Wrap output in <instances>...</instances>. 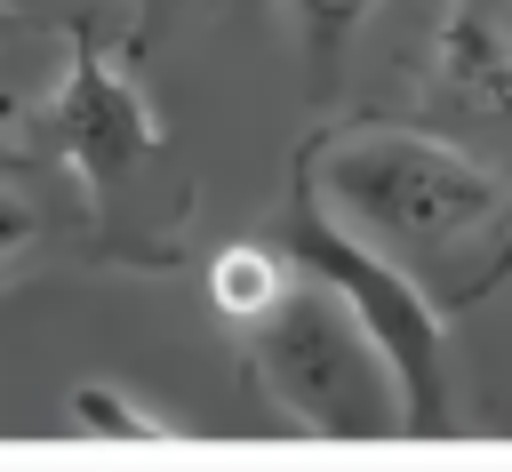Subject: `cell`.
<instances>
[{"instance_id": "1", "label": "cell", "mask_w": 512, "mask_h": 472, "mask_svg": "<svg viewBox=\"0 0 512 472\" xmlns=\"http://www.w3.org/2000/svg\"><path fill=\"white\" fill-rule=\"evenodd\" d=\"M312 192L344 232L392 256L448 320L512 280V168L464 152L456 136L360 104L296 144Z\"/></svg>"}, {"instance_id": "2", "label": "cell", "mask_w": 512, "mask_h": 472, "mask_svg": "<svg viewBox=\"0 0 512 472\" xmlns=\"http://www.w3.org/2000/svg\"><path fill=\"white\" fill-rule=\"evenodd\" d=\"M24 144H40L80 208L96 216V256L104 264H136V272H168L184 256V200L160 184L168 176V120L152 112L144 80L128 72V56L80 16L64 24V72L40 96V112H24Z\"/></svg>"}, {"instance_id": "5", "label": "cell", "mask_w": 512, "mask_h": 472, "mask_svg": "<svg viewBox=\"0 0 512 472\" xmlns=\"http://www.w3.org/2000/svg\"><path fill=\"white\" fill-rule=\"evenodd\" d=\"M512 168V0H440L408 104H384Z\"/></svg>"}, {"instance_id": "3", "label": "cell", "mask_w": 512, "mask_h": 472, "mask_svg": "<svg viewBox=\"0 0 512 472\" xmlns=\"http://www.w3.org/2000/svg\"><path fill=\"white\" fill-rule=\"evenodd\" d=\"M240 376L256 384V400L320 440H368L400 424V384L376 352V336L352 320V304L296 272L288 296L256 320H240Z\"/></svg>"}, {"instance_id": "8", "label": "cell", "mask_w": 512, "mask_h": 472, "mask_svg": "<svg viewBox=\"0 0 512 472\" xmlns=\"http://www.w3.org/2000/svg\"><path fill=\"white\" fill-rule=\"evenodd\" d=\"M288 280H296V256H288L280 240H224L216 264H208V304L240 328V320L272 312V304L288 296Z\"/></svg>"}, {"instance_id": "11", "label": "cell", "mask_w": 512, "mask_h": 472, "mask_svg": "<svg viewBox=\"0 0 512 472\" xmlns=\"http://www.w3.org/2000/svg\"><path fill=\"white\" fill-rule=\"evenodd\" d=\"M8 24H16V16H8V8H0V32H8Z\"/></svg>"}, {"instance_id": "10", "label": "cell", "mask_w": 512, "mask_h": 472, "mask_svg": "<svg viewBox=\"0 0 512 472\" xmlns=\"http://www.w3.org/2000/svg\"><path fill=\"white\" fill-rule=\"evenodd\" d=\"M0 8H8V16H24V8H40V0H0Z\"/></svg>"}, {"instance_id": "9", "label": "cell", "mask_w": 512, "mask_h": 472, "mask_svg": "<svg viewBox=\"0 0 512 472\" xmlns=\"http://www.w3.org/2000/svg\"><path fill=\"white\" fill-rule=\"evenodd\" d=\"M64 416H72L80 432H128V440H168V432H184L168 408H144V400L112 392V384H72Z\"/></svg>"}, {"instance_id": "4", "label": "cell", "mask_w": 512, "mask_h": 472, "mask_svg": "<svg viewBox=\"0 0 512 472\" xmlns=\"http://www.w3.org/2000/svg\"><path fill=\"white\" fill-rule=\"evenodd\" d=\"M280 248L296 256V272L328 280V288L352 304V320L376 336V352H384V368H392V384H400V424H408V432H440V424H448V344H440L448 312H440L392 256H376L360 232H344V224L328 216V200L312 192L304 160H288Z\"/></svg>"}, {"instance_id": "6", "label": "cell", "mask_w": 512, "mask_h": 472, "mask_svg": "<svg viewBox=\"0 0 512 472\" xmlns=\"http://www.w3.org/2000/svg\"><path fill=\"white\" fill-rule=\"evenodd\" d=\"M72 176L48 160V176L40 168H24V152H0V296L24 280V272H40L48 256H64L72 248Z\"/></svg>"}, {"instance_id": "7", "label": "cell", "mask_w": 512, "mask_h": 472, "mask_svg": "<svg viewBox=\"0 0 512 472\" xmlns=\"http://www.w3.org/2000/svg\"><path fill=\"white\" fill-rule=\"evenodd\" d=\"M280 8H288V40H296V64H304L312 96H336L344 64H352V40L368 32L376 0H280Z\"/></svg>"}]
</instances>
